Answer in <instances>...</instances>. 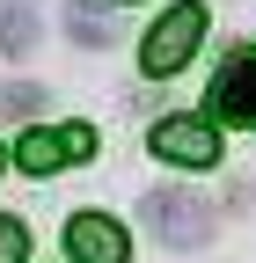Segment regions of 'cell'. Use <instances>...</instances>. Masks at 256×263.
Listing matches in <instances>:
<instances>
[{
    "mask_svg": "<svg viewBox=\"0 0 256 263\" xmlns=\"http://www.w3.org/2000/svg\"><path fill=\"white\" fill-rule=\"evenodd\" d=\"M15 161H22V168L29 176H59V168H66V139H59V132H22V146H15Z\"/></svg>",
    "mask_w": 256,
    "mask_h": 263,
    "instance_id": "obj_6",
    "label": "cell"
},
{
    "mask_svg": "<svg viewBox=\"0 0 256 263\" xmlns=\"http://www.w3.org/2000/svg\"><path fill=\"white\" fill-rule=\"evenodd\" d=\"M139 219L154 227V241H169V249H205L212 241V205L198 190H147L139 197Z\"/></svg>",
    "mask_w": 256,
    "mask_h": 263,
    "instance_id": "obj_1",
    "label": "cell"
},
{
    "mask_svg": "<svg viewBox=\"0 0 256 263\" xmlns=\"http://www.w3.org/2000/svg\"><path fill=\"white\" fill-rule=\"evenodd\" d=\"M0 161H8V154H0Z\"/></svg>",
    "mask_w": 256,
    "mask_h": 263,
    "instance_id": "obj_12",
    "label": "cell"
},
{
    "mask_svg": "<svg viewBox=\"0 0 256 263\" xmlns=\"http://www.w3.org/2000/svg\"><path fill=\"white\" fill-rule=\"evenodd\" d=\"M0 51H8V59L37 51V22H29V8H8V15H0Z\"/></svg>",
    "mask_w": 256,
    "mask_h": 263,
    "instance_id": "obj_7",
    "label": "cell"
},
{
    "mask_svg": "<svg viewBox=\"0 0 256 263\" xmlns=\"http://www.w3.org/2000/svg\"><path fill=\"white\" fill-rule=\"evenodd\" d=\"M44 88H0V110H37Z\"/></svg>",
    "mask_w": 256,
    "mask_h": 263,
    "instance_id": "obj_11",
    "label": "cell"
},
{
    "mask_svg": "<svg viewBox=\"0 0 256 263\" xmlns=\"http://www.w3.org/2000/svg\"><path fill=\"white\" fill-rule=\"evenodd\" d=\"M154 154L176 161V168H212L220 161V132L205 117H161L154 124Z\"/></svg>",
    "mask_w": 256,
    "mask_h": 263,
    "instance_id": "obj_3",
    "label": "cell"
},
{
    "mask_svg": "<svg viewBox=\"0 0 256 263\" xmlns=\"http://www.w3.org/2000/svg\"><path fill=\"white\" fill-rule=\"evenodd\" d=\"M59 139H66V154H74V161H88V154H95V132H88V124H66Z\"/></svg>",
    "mask_w": 256,
    "mask_h": 263,
    "instance_id": "obj_10",
    "label": "cell"
},
{
    "mask_svg": "<svg viewBox=\"0 0 256 263\" xmlns=\"http://www.w3.org/2000/svg\"><path fill=\"white\" fill-rule=\"evenodd\" d=\"M66 249H74V263H124V256H132L124 227H117V219H103V212L66 219Z\"/></svg>",
    "mask_w": 256,
    "mask_h": 263,
    "instance_id": "obj_5",
    "label": "cell"
},
{
    "mask_svg": "<svg viewBox=\"0 0 256 263\" xmlns=\"http://www.w3.org/2000/svg\"><path fill=\"white\" fill-rule=\"evenodd\" d=\"M29 256V234H22V219H8L0 212V263H22Z\"/></svg>",
    "mask_w": 256,
    "mask_h": 263,
    "instance_id": "obj_9",
    "label": "cell"
},
{
    "mask_svg": "<svg viewBox=\"0 0 256 263\" xmlns=\"http://www.w3.org/2000/svg\"><path fill=\"white\" fill-rule=\"evenodd\" d=\"M198 44H205V8H198V0H183V8H169L161 22L147 29V44H139V66H147L154 81H169L176 66H190V51H198Z\"/></svg>",
    "mask_w": 256,
    "mask_h": 263,
    "instance_id": "obj_2",
    "label": "cell"
},
{
    "mask_svg": "<svg viewBox=\"0 0 256 263\" xmlns=\"http://www.w3.org/2000/svg\"><path fill=\"white\" fill-rule=\"evenodd\" d=\"M212 117L256 132V51H234L227 66H220V81H212Z\"/></svg>",
    "mask_w": 256,
    "mask_h": 263,
    "instance_id": "obj_4",
    "label": "cell"
},
{
    "mask_svg": "<svg viewBox=\"0 0 256 263\" xmlns=\"http://www.w3.org/2000/svg\"><path fill=\"white\" fill-rule=\"evenodd\" d=\"M66 29H74V37H81V44H117V37H110V29H103V15H95V8H88V0H66Z\"/></svg>",
    "mask_w": 256,
    "mask_h": 263,
    "instance_id": "obj_8",
    "label": "cell"
}]
</instances>
